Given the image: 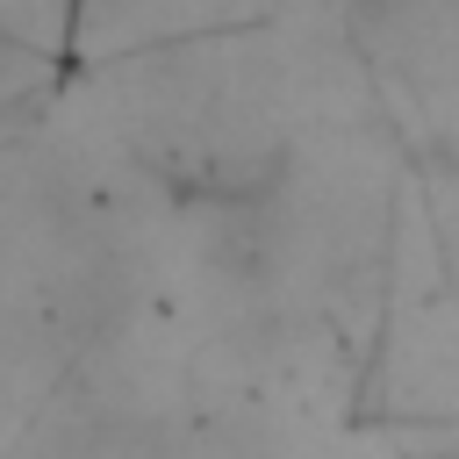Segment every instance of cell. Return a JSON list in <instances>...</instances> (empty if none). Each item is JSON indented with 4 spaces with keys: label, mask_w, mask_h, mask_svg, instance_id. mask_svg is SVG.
I'll return each mask as SVG.
<instances>
[{
    "label": "cell",
    "mask_w": 459,
    "mask_h": 459,
    "mask_svg": "<svg viewBox=\"0 0 459 459\" xmlns=\"http://www.w3.org/2000/svg\"><path fill=\"white\" fill-rule=\"evenodd\" d=\"M0 65H7V36H0Z\"/></svg>",
    "instance_id": "6da1fadb"
}]
</instances>
